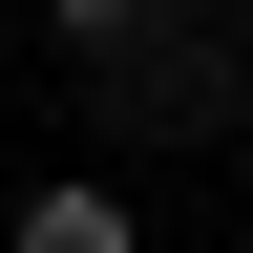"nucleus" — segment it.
Returning a JSON list of instances; mask_svg holds the SVG:
<instances>
[{
	"instance_id": "f257e3e1",
	"label": "nucleus",
	"mask_w": 253,
	"mask_h": 253,
	"mask_svg": "<svg viewBox=\"0 0 253 253\" xmlns=\"http://www.w3.org/2000/svg\"><path fill=\"white\" fill-rule=\"evenodd\" d=\"M0 253H148V232H126L106 169H63V190H21V232H0Z\"/></svg>"
},
{
	"instance_id": "f03ea898",
	"label": "nucleus",
	"mask_w": 253,
	"mask_h": 253,
	"mask_svg": "<svg viewBox=\"0 0 253 253\" xmlns=\"http://www.w3.org/2000/svg\"><path fill=\"white\" fill-rule=\"evenodd\" d=\"M126 21H148V0H63V42H126Z\"/></svg>"
}]
</instances>
